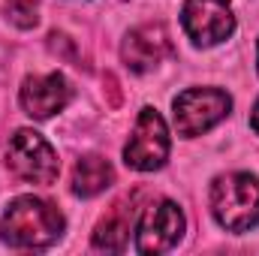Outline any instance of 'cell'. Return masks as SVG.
<instances>
[{
	"label": "cell",
	"instance_id": "1",
	"mask_svg": "<svg viewBox=\"0 0 259 256\" xmlns=\"http://www.w3.org/2000/svg\"><path fill=\"white\" fill-rule=\"evenodd\" d=\"M64 235V214L36 196H18L9 202L3 220H0V238L9 247H52Z\"/></svg>",
	"mask_w": 259,
	"mask_h": 256
},
{
	"label": "cell",
	"instance_id": "2",
	"mask_svg": "<svg viewBox=\"0 0 259 256\" xmlns=\"http://www.w3.org/2000/svg\"><path fill=\"white\" fill-rule=\"evenodd\" d=\"M214 220L229 232H247L259 220V178L247 172L220 175L211 184Z\"/></svg>",
	"mask_w": 259,
	"mask_h": 256
},
{
	"label": "cell",
	"instance_id": "3",
	"mask_svg": "<svg viewBox=\"0 0 259 256\" xmlns=\"http://www.w3.org/2000/svg\"><path fill=\"white\" fill-rule=\"evenodd\" d=\"M6 166L15 178L27 184H52L61 172L55 148L33 130H18L6 148Z\"/></svg>",
	"mask_w": 259,
	"mask_h": 256
},
{
	"label": "cell",
	"instance_id": "4",
	"mask_svg": "<svg viewBox=\"0 0 259 256\" xmlns=\"http://www.w3.org/2000/svg\"><path fill=\"white\" fill-rule=\"evenodd\" d=\"M175 130L178 136L184 139H193L202 136L214 124H220L229 109H232V100L226 91H217V88H190L184 94L175 97Z\"/></svg>",
	"mask_w": 259,
	"mask_h": 256
},
{
	"label": "cell",
	"instance_id": "5",
	"mask_svg": "<svg viewBox=\"0 0 259 256\" xmlns=\"http://www.w3.org/2000/svg\"><path fill=\"white\" fill-rule=\"evenodd\" d=\"M169 160V130L157 109H142L124 148V163L136 172H154Z\"/></svg>",
	"mask_w": 259,
	"mask_h": 256
},
{
	"label": "cell",
	"instance_id": "6",
	"mask_svg": "<svg viewBox=\"0 0 259 256\" xmlns=\"http://www.w3.org/2000/svg\"><path fill=\"white\" fill-rule=\"evenodd\" d=\"M184 235V214L175 202L163 199L157 205H148L139 232H136V250L139 253H166L172 250Z\"/></svg>",
	"mask_w": 259,
	"mask_h": 256
},
{
	"label": "cell",
	"instance_id": "7",
	"mask_svg": "<svg viewBox=\"0 0 259 256\" xmlns=\"http://www.w3.org/2000/svg\"><path fill=\"white\" fill-rule=\"evenodd\" d=\"M181 24L196 46H217L235 30V15L229 0H187L181 9Z\"/></svg>",
	"mask_w": 259,
	"mask_h": 256
},
{
	"label": "cell",
	"instance_id": "8",
	"mask_svg": "<svg viewBox=\"0 0 259 256\" xmlns=\"http://www.w3.org/2000/svg\"><path fill=\"white\" fill-rule=\"evenodd\" d=\"M169 55H172V36H169L166 24H160V21L133 27L121 46V58L133 72H148L160 61H166Z\"/></svg>",
	"mask_w": 259,
	"mask_h": 256
},
{
	"label": "cell",
	"instance_id": "9",
	"mask_svg": "<svg viewBox=\"0 0 259 256\" xmlns=\"http://www.w3.org/2000/svg\"><path fill=\"white\" fill-rule=\"evenodd\" d=\"M18 100H21L24 115H30L33 121H46L69 103V84L61 72L30 75V78H24Z\"/></svg>",
	"mask_w": 259,
	"mask_h": 256
},
{
	"label": "cell",
	"instance_id": "10",
	"mask_svg": "<svg viewBox=\"0 0 259 256\" xmlns=\"http://www.w3.org/2000/svg\"><path fill=\"white\" fill-rule=\"evenodd\" d=\"M133 217H136V208H133L130 199L115 202L112 211L94 229V247L97 250H109V253L124 250L130 241V232H133Z\"/></svg>",
	"mask_w": 259,
	"mask_h": 256
},
{
	"label": "cell",
	"instance_id": "11",
	"mask_svg": "<svg viewBox=\"0 0 259 256\" xmlns=\"http://www.w3.org/2000/svg\"><path fill=\"white\" fill-rule=\"evenodd\" d=\"M115 184V169L109 160L97 157V154H88L75 163L72 169V193L81 196V199H91L97 193L109 190Z\"/></svg>",
	"mask_w": 259,
	"mask_h": 256
},
{
	"label": "cell",
	"instance_id": "12",
	"mask_svg": "<svg viewBox=\"0 0 259 256\" xmlns=\"http://www.w3.org/2000/svg\"><path fill=\"white\" fill-rule=\"evenodd\" d=\"M6 15H9L12 24H18V27H24V30H27V27H36V21H39V9H36L33 0H9Z\"/></svg>",
	"mask_w": 259,
	"mask_h": 256
},
{
	"label": "cell",
	"instance_id": "13",
	"mask_svg": "<svg viewBox=\"0 0 259 256\" xmlns=\"http://www.w3.org/2000/svg\"><path fill=\"white\" fill-rule=\"evenodd\" d=\"M49 39H52V49H55V52H61V55H66V58H69V61H75V52H72V42L66 39L64 33H52Z\"/></svg>",
	"mask_w": 259,
	"mask_h": 256
},
{
	"label": "cell",
	"instance_id": "14",
	"mask_svg": "<svg viewBox=\"0 0 259 256\" xmlns=\"http://www.w3.org/2000/svg\"><path fill=\"white\" fill-rule=\"evenodd\" d=\"M250 127H253V130L259 133V103L253 106V115H250Z\"/></svg>",
	"mask_w": 259,
	"mask_h": 256
}]
</instances>
